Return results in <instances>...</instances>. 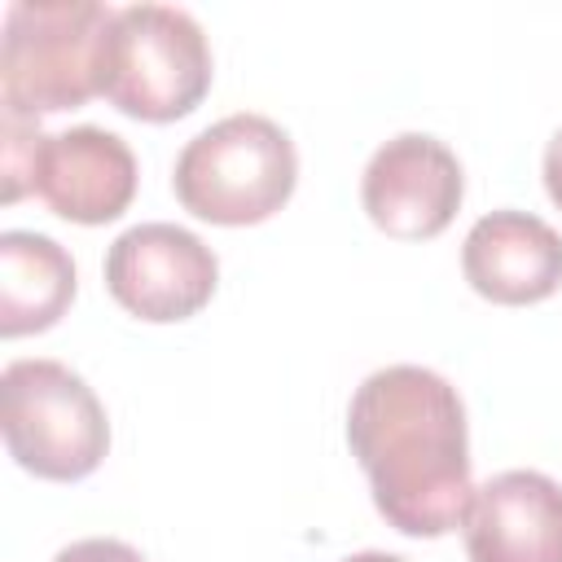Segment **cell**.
Wrapping results in <instances>:
<instances>
[{
    "label": "cell",
    "instance_id": "obj_1",
    "mask_svg": "<svg viewBox=\"0 0 562 562\" xmlns=\"http://www.w3.org/2000/svg\"><path fill=\"white\" fill-rule=\"evenodd\" d=\"M347 448L360 461L378 514L417 540L465 522L470 426L457 386L426 364L373 369L347 404Z\"/></svg>",
    "mask_w": 562,
    "mask_h": 562
},
{
    "label": "cell",
    "instance_id": "obj_2",
    "mask_svg": "<svg viewBox=\"0 0 562 562\" xmlns=\"http://www.w3.org/2000/svg\"><path fill=\"white\" fill-rule=\"evenodd\" d=\"M114 9L97 0H13L0 35V101L40 119L101 97V57Z\"/></svg>",
    "mask_w": 562,
    "mask_h": 562
},
{
    "label": "cell",
    "instance_id": "obj_3",
    "mask_svg": "<svg viewBox=\"0 0 562 562\" xmlns=\"http://www.w3.org/2000/svg\"><path fill=\"white\" fill-rule=\"evenodd\" d=\"M299 184V149L268 114H228L202 127L176 158V202L220 228L272 220Z\"/></svg>",
    "mask_w": 562,
    "mask_h": 562
},
{
    "label": "cell",
    "instance_id": "obj_4",
    "mask_svg": "<svg viewBox=\"0 0 562 562\" xmlns=\"http://www.w3.org/2000/svg\"><path fill=\"white\" fill-rule=\"evenodd\" d=\"M211 44L202 22L176 4H127L114 9L101 97L140 123H176L202 105L211 92Z\"/></svg>",
    "mask_w": 562,
    "mask_h": 562
},
{
    "label": "cell",
    "instance_id": "obj_5",
    "mask_svg": "<svg viewBox=\"0 0 562 562\" xmlns=\"http://www.w3.org/2000/svg\"><path fill=\"white\" fill-rule=\"evenodd\" d=\"M0 430L9 457L48 483H79L110 452V417L97 391L70 364L44 356L4 364Z\"/></svg>",
    "mask_w": 562,
    "mask_h": 562
},
{
    "label": "cell",
    "instance_id": "obj_6",
    "mask_svg": "<svg viewBox=\"0 0 562 562\" xmlns=\"http://www.w3.org/2000/svg\"><path fill=\"white\" fill-rule=\"evenodd\" d=\"M101 272H105L110 299L149 325L198 316L220 285L215 250L198 233L167 220L123 228L110 241Z\"/></svg>",
    "mask_w": 562,
    "mask_h": 562
},
{
    "label": "cell",
    "instance_id": "obj_7",
    "mask_svg": "<svg viewBox=\"0 0 562 562\" xmlns=\"http://www.w3.org/2000/svg\"><path fill=\"white\" fill-rule=\"evenodd\" d=\"M465 198L457 154L426 132H400L373 149L360 176V206L369 224L395 241L439 237Z\"/></svg>",
    "mask_w": 562,
    "mask_h": 562
},
{
    "label": "cell",
    "instance_id": "obj_8",
    "mask_svg": "<svg viewBox=\"0 0 562 562\" xmlns=\"http://www.w3.org/2000/svg\"><path fill=\"white\" fill-rule=\"evenodd\" d=\"M136 154L119 132L79 123L44 136L35 162V198L70 224H110L136 198Z\"/></svg>",
    "mask_w": 562,
    "mask_h": 562
},
{
    "label": "cell",
    "instance_id": "obj_9",
    "mask_svg": "<svg viewBox=\"0 0 562 562\" xmlns=\"http://www.w3.org/2000/svg\"><path fill=\"white\" fill-rule=\"evenodd\" d=\"M461 272L487 303H544L562 290V233L531 211H487L461 241Z\"/></svg>",
    "mask_w": 562,
    "mask_h": 562
},
{
    "label": "cell",
    "instance_id": "obj_10",
    "mask_svg": "<svg viewBox=\"0 0 562 562\" xmlns=\"http://www.w3.org/2000/svg\"><path fill=\"white\" fill-rule=\"evenodd\" d=\"M470 562H562V483L540 470H501L474 487L465 522Z\"/></svg>",
    "mask_w": 562,
    "mask_h": 562
},
{
    "label": "cell",
    "instance_id": "obj_11",
    "mask_svg": "<svg viewBox=\"0 0 562 562\" xmlns=\"http://www.w3.org/2000/svg\"><path fill=\"white\" fill-rule=\"evenodd\" d=\"M75 259L61 241L31 228L0 233V334L26 338L53 329L75 303Z\"/></svg>",
    "mask_w": 562,
    "mask_h": 562
},
{
    "label": "cell",
    "instance_id": "obj_12",
    "mask_svg": "<svg viewBox=\"0 0 562 562\" xmlns=\"http://www.w3.org/2000/svg\"><path fill=\"white\" fill-rule=\"evenodd\" d=\"M40 145H44L40 119L4 110V127H0V198H4V206H13L26 193H35Z\"/></svg>",
    "mask_w": 562,
    "mask_h": 562
},
{
    "label": "cell",
    "instance_id": "obj_13",
    "mask_svg": "<svg viewBox=\"0 0 562 562\" xmlns=\"http://www.w3.org/2000/svg\"><path fill=\"white\" fill-rule=\"evenodd\" d=\"M53 562H145V553L132 549L127 540H114V536H88V540L57 549Z\"/></svg>",
    "mask_w": 562,
    "mask_h": 562
},
{
    "label": "cell",
    "instance_id": "obj_14",
    "mask_svg": "<svg viewBox=\"0 0 562 562\" xmlns=\"http://www.w3.org/2000/svg\"><path fill=\"white\" fill-rule=\"evenodd\" d=\"M544 193H549V202L562 211V127L549 136V145H544Z\"/></svg>",
    "mask_w": 562,
    "mask_h": 562
},
{
    "label": "cell",
    "instance_id": "obj_15",
    "mask_svg": "<svg viewBox=\"0 0 562 562\" xmlns=\"http://www.w3.org/2000/svg\"><path fill=\"white\" fill-rule=\"evenodd\" d=\"M342 562H408V558H400V553H382V549H364V553H351V558H342Z\"/></svg>",
    "mask_w": 562,
    "mask_h": 562
}]
</instances>
